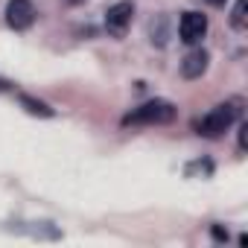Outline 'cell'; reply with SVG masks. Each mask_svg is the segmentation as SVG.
Listing matches in <instances>:
<instances>
[{
    "label": "cell",
    "mask_w": 248,
    "mask_h": 248,
    "mask_svg": "<svg viewBox=\"0 0 248 248\" xmlns=\"http://www.w3.org/2000/svg\"><path fill=\"white\" fill-rule=\"evenodd\" d=\"M175 117V105L172 102H167V99H152V102H146V105H140L138 111H132V114H126V126H158V123H170Z\"/></svg>",
    "instance_id": "obj_1"
},
{
    "label": "cell",
    "mask_w": 248,
    "mask_h": 248,
    "mask_svg": "<svg viewBox=\"0 0 248 248\" xmlns=\"http://www.w3.org/2000/svg\"><path fill=\"white\" fill-rule=\"evenodd\" d=\"M236 105L233 102H225V105H216L210 114H204L202 120H199V135H204V138H219L222 132H228L231 129V123L236 120Z\"/></svg>",
    "instance_id": "obj_2"
},
{
    "label": "cell",
    "mask_w": 248,
    "mask_h": 248,
    "mask_svg": "<svg viewBox=\"0 0 248 248\" xmlns=\"http://www.w3.org/2000/svg\"><path fill=\"white\" fill-rule=\"evenodd\" d=\"M132 18H135V6L129 3V0H120V3L108 6V12H105V30H108V35L123 38V35L129 32V27H132Z\"/></svg>",
    "instance_id": "obj_3"
},
{
    "label": "cell",
    "mask_w": 248,
    "mask_h": 248,
    "mask_svg": "<svg viewBox=\"0 0 248 248\" xmlns=\"http://www.w3.org/2000/svg\"><path fill=\"white\" fill-rule=\"evenodd\" d=\"M178 35L184 44H199L207 35V18L202 12H184L178 24Z\"/></svg>",
    "instance_id": "obj_4"
},
{
    "label": "cell",
    "mask_w": 248,
    "mask_h": 248,
    "mask_svg": "<svg viewBox=\"0 0 248 248\" xmlns=\"http://www.w3.org/2000/svg\"><path fill=\"white\" fill-rule=\"evenodd\" d=\"M35 21V6L30 3V0H9L6 3V24L12 30H30Z\"/></svg>",
    "instance_id": "obj_5"
},
{
    "label": "cell",
    "mask_w": 248,
    "mask_h": 248,
    "mask_svg": "<svg viewBox=\"0 0 248 248\" xmlns=\"http://www.w3.org/2000/svg\"><path fill=\"white\" fill-rule=\"evenodd\" d=\"M207 62H210V56H207L204 50H193V53H187V59L181 62V76H187V79H199V76L207 70Z\"/></svg>",
    "instance_id": "obj_6"
},
{
    "label": "cell",
    "mask_w": 248,
    "mask_h": 248,
    "mask_svg": "<svg viewBox=\"0 0 248 248\" xmlns=\"http://www.w3.org/2000/svg\"><path fill=\"white\" fill-rule=\"evenodd\" d=\"M245 6H248V0H236V6H233V12H231V27L233 30H245Z\"/></svg>",
    "instance_id": "obj_7"
},
{
    "label": "cell",
    "mask_w": 248,
    "mask_h": 248,
    "mask_svg": "<svg viewBox=\"0 0 248 248\" xmlns=\"http://www.w3.org/2000/svg\"><path fill=\"white\" fill-rule=\"evenodd\" d=\"M21 102L27 105V111H32V114H41V117H53V108H47L44 102H35V99H30V96H21Z\"/></svg>",
    "instance_id": "obj_8"
},
{
    "label": "cell",
    "mask_w": 248,
    "mask_h": 248,
    "mask_svg": "<svg viewBox=\"0 0 248 248\" xmlns=\"http://www.w3.org/2000/svg\"><path fill=\"white\" fill-rule=\"evenodd\" d=\"M213 236H216L219 242H228V231H222L219 225H213Z\"/></svg>",
    "instance_id": "obj_9"
},
{
    "label": "cell",
    "mask_w": 248,
    "mask_h": 248,
    "mask_svg": "<svg viewBox=\"0 0 248 248\" xmlns=\"http://www.w3.org/2000/svg\"><path fill=\"white\" fill-rule=\"evenodd\" d=\"M204 3H210V6H222L225 0H204Z\"/></svg>",
    "instance_id": "obj_10"
},
{
    "label": "cell",
    "mask_w": 248,
    "mask_h": 248,
    "mask_svg": "<svg viewBox=\"0 0 248 248\" xmlns=\"http://www.w3.org/2000/svg\"><path fill=\"white\" fill-rule=\"evenodd\" d=\"M64 3H70V6H76V3H85V0H64Z\"/></svg>",
    "instance_id": "obj_11"
},
{
    "label": "cell",
    "mask_w": 248,
    "mask_h": 248,
    "mask_svg": "<svg viewBox=\"0 0 248 248\" xmlns=\"http://www.w3.org/2000/svg\"><path fill=\"white\" fill-rule=\"evenodd\" d=\"M0 88H6V85H3V82H0Z\"/></svg>",
    "instance_id": "obj_12"
}]
</instances>
